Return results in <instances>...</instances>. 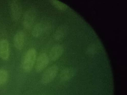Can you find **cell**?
<instances>
[{
	"mask_svg": "<svg viewBox=\"0 0 127 95\" xmlns=\"http://www.w3.org/2000/svg\"><path fill=\"white\" fill-rule=\"evenodd\" d=\"M79 70L72 68H67L63 70L60 74L61 79L64 81H67L72 78L77 73Z\"/></svg>",
	"mask_w": 127,
	"mask_h": 95,
	"instance_id": "cell-9",
	"label": "cell"
},
{
	"mask_svg": "<svg viewBox=\"0 0 127 95\" xmlns=\"http://www.w3.org/2000/svg\"><path fill=\"white\" fill-rule=\"evenodd\" d=\"M10 8L13 18L15 20H18L22 13V7L20 2L17 0L12 1L10 4Z\"/></svg>",
	"mask_w": 127,
	"mask_h": 95,
	"instance_id": "cell-8",
	"label": "cell"
},
{
	"mask_svg": "<svg viewBox=\"0 0 127 95\" xmlns=\"http://www.w3.org/2000/svg\"><path fill=\"white\" fill-rule=\"evenodd\" d=\"M49 56L45 53H42L38 56L35 66L36 71L40 72L43 71L48 66L49 62Z\"/></svg>",
	"mask_w": 127,
	"mask_h": 95,
	"instance_id": "cell-3",
	"label": "cell"
},
{
	"mask_svg": "<svg viewBox=\"0 0 127 95\" xmlns=\"http://www.w3.org/2000/svg\"><path fill=\"white\" fill-rule=\"evenodd\" d=\"M25 36L22 30L18 31L15 34L13 39V43L15 47L19 50H22L24 48L25 43Z\"/></svg>",
	"mask_w": 127,
	"mask_h": 95,
	"instance_id": "cell-5",
	"label": "cell"
},
{
	"mask_svg": "<svg viewBox=\"0 0 127 95\" xmlns=\"http://www.w3.org/2000/svg\"><path fill=\"white\" fill-rule=\"evenodd\" d=\"M67 27L64 25L59 27L55 31L54 35V38L55 40L60 41L64 38L67 33Z\"/></svg>",
	"mask_w": 127,
	"mask_h": 95,
	"instance_id": "cell-10",
	"label": "cell"
},
{
	"mask_svg": "<svg viewBox=\"0 0 127 95\" xmlns=\"http://www.w3.org/2000/svg\"><path fill=\"white\" fill-rule=\"evenodd\" d=\"M58 71V67L56 65H53L48 68L42 76V83L43 84H47L51 82L56 77Z\"/></svg>",
	"mask_w": 127,
	"mask_h": 95,
	"instance_id": "cell-2",
	"label": "cell"
},
{
	"mask_svg": "<svg viewBox=\"0 0 127 95\" xmlns=\"http://www.w3.org/2000/svg\"><path fill=\"white\" fill-rule=\"evenodd\" d=\"M10 56L9 45L8 40L3 39L0 41V58L4 60H7Z\"/></svg>",
	"mask_w": 127,
	"mask_h": 95,
	"instance_id": "cell-4",
	"label": "cell"
},
{
	"mask_svg": "<svg viewBox=\"0 0 127 95\" xmlns=\"http://www.w3.org/2000/svg\"><path fill=\"white\" fill-rule=\"evenodd\" d=\"M8 77L7 71L3 69H0V86L3 85L6 82Z\"/></svg>",
	"mask_w": 127,
	"mask_h": 95,
	"instance_id": "cell-13",
	"label": "cell"
},
{
	"mask_svg": "<svg viewBox=\"0 0 127 95\" xmlns=\"http://www.w3.org/2000/svg\"><path fill=\"white\" fill-rule=\"evenodd\" d=\"M45 28L43 24L41 23L38 24L33 29L32 35L35 38L39 37L43 33Z\"/></svg>",
	"mask_w": 127,
	"mask_h": 95,
	"instance_id": "cell-11",
	"label": "cell"
},
{
	"mask_svg": "<svg viewBox=\"0 0 127 95\" xmlns=\"http://www.w3.org/2000/svg\"><path fill=\"white\" fill-rule=\"evenodd\" d=\"M36 17V13L34 10H30L27 12L24 17L23 24L27 29H29L32 26Z\"/></svg>",
	"mask_w": 127,
	"mask_h": 95,
	"instance_id": "cell-6",
	"label": "cell"
},
{
	"mask_svg": "<svg viewBox=\"0 0 127 95\" xmlns=\"http://www.w3.org/2000/svg\"><path fill=\"white\" fill-rule=\"evenodd\" d=\"M49 1L53 5L61 11H65L68 8L66 4L57 0H51Z\"/></svg>",
	"mask_w": 127,
	"mask_h": 95,
	"instance_id": "cell-12",
	"label": "cell"
},
{
	"mask_svg": "<svg viewBox=\"0 0 127 95\" xmlns=\"http://www.w3.org/2000/svg\"><path fill=\"white\" fill-rule=\"evenodd\" d=\"M64 48L60 45H57L53 47L51 49L49 53V59L54 61L58 60L62 55Z\"/></svg>",
	"mask_w": 127,
	"mask_h": 95,
	"instance_id": "cell-7",
	"label": "cell"
},
{
	"mask_svg": "<svg viewBox=\"0 0 127 95\" xmlns=\"http://www.w3.org/2000/svg\"><path fill=\"white\" fill-rule=\"evenodd\" d=\"M36 51L34 48H31L28 50L23 63V67L24 71L29 72L32 69L36 61Z\"/></svg>",
	"mask_w": 127,
	"mask_h": 95,
	"instance_id": "cell-1",
	"label": "cell"
}]
</instances>
